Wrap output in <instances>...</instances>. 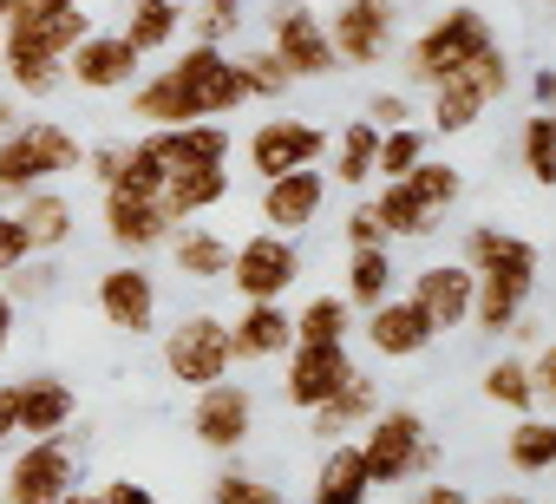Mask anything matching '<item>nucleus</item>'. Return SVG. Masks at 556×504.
I'll use <instances>...</instances> for the list:
<instances>
[{
    "label": "nucleus",
    "instance_id": "obj_1",
    "mask_svg": "<svg viewBox=\"0 0 556 504\" xmlns=\"http://www.w3.org/2000/svg\"><path fill=\"white\" fill-rule=\"evenodd\" d=\"M249 92H242V73L223 47H203L190 40V53H177L170 66H157L144 86H131V118L151 125H190V118H229L242 112Z\"/></svg>",
    "mask_w": 556,
    "mask_h": 504
},
{
    "label": "nucleus",
    "instance_id": "obj_2",
    "mask_svg": "<svg viewBox=\"0 0 556 504\" xmlns=\"http://www.w3.org/2000/svg\"><path fill=\"white\" fill-rule=\"evenodd\" d=\"M79 164H86V144H79L66 125H53V118H21L8 138H0V203H14V197L40 190V184H53V177H73Z\"/></svg>",
    "mask_w": 556,
    "mask_h": 504
},
{
    "label": "nucleus",
    "instance_id": "obj_3",
    "mask_svg": "<svg viewBox=\"0 0 556 504\" xmlns=\"http://www.w3.org/2000/svg\"><path fill=\"white\" fill-rule=\"evenodd\" d=\"M361 465H367V484H406L419 471L439 465V445H432V426L419 406H380L367 426H361Z\"/></svg>",
    "mask_w": 556,
    "mask_h": 504
},
{
    "label": "nucleus",
    "instance_id": "obj_4",
    "mask_svg": "<svg viewBox=\"0 0 556 504\" xmlns=\"http://www.w3.org/2000/svg\"><path fill=\"white\" fill-rule=\"evenodd\" d=\"M504 92H510V53H504V40L491 34L458 73H445V79L432 86V131H445V138L471 131Z\"/></svg>",
    "mask_w": 556,
    "mask_h": 504
},
{
    "label": "nucleus",
    "instance_id": "obj_5",
    "mask_svg": "<svg viewBox=\"0 0 556 504\" xmlns=\"http://www.w3.org/2000/svg\"><path fill=\"white\" fill-rule=\"evenodd\" d=\"M86 34H92V14L73 8V0H21V8L0 21V66H21V60H66Z\"/></svg>",
    "mask_w": 556,
    "mask_h": 504
},
{
    "label": "nucleus",
    "instance_id": "obj_6",
    "mask_svg": "<svg viewBox=\"0 0 556 504\" xmlns=\"http://www.w3.org/2000/svg\"><path fill=\"white\" fill-rule=\"evenodd\" d=\"M242 302H282L295 282H302V249L295 236H275V229H255L242 242H229V276H223Z\"/></svg>",
    "mask_w": 556,
    "mask_h": 504
},
{
    "label": "nucleus",
    "instance_id": "obj_7",
    "mask_svg": "<svg viewBox=\"0 0 556 504\" xmlns=\"http://www.w3.org/2000/svg\"><path fill=\"white\" fill-rule=\"evenodd\" d=\"M79 484V452H73V432H47V439H27L14 458H8V478H0V504H53L60 491Z\"/></svg>",
    "mask_w": 556,
    "mask_h": 504
},
{
    "label": "nucleus",
    "instance_id": "obj_8",
    "mask_svg": "<svg viewBox=\"0 0 556 504\" xmlns=\"http://www.w3.org/2000/svg\"><path fill=\"white\" fill-rule=\"evenodd\" d=\"M236 367V354H229V322L223 315H210V308H197V315H184L170 335H164V374L177 380V387H210V380H223Z\"/></svg>",
    "mask_w": 556,
    "mask_h": 504
},
{
    "label": "nucleus",
    "instance_id": "obj_9",
    "mask_svg": "<svg viewBox=\"0 0 556 504\" xmlns=\"http://www.w3.org/2000/svg\"><path fill=\"white\" fill-rule=\"evenodd\" d=\"M484 40H491V21H484L478 8H452V14H439V21L406 47V79H413V86H439V79L458 73Z\"/></svg>",
    "mask_w": 556,
    "mask_h": 504
},
{
    "label": "nucleus",
    "instance_id": "obj_10",
    "mask_svg": "<svg viewBox=\"0 0 556 504\" xmlns=\"http://www.w3.org/2000/svg\"><path fill=\"white\" fill-rule=\"evenodd\" d=\"M268 53L289 66V79H328V73H341L321 14L302 8V0H275V8H268Z\"/></svg>",
    "mask_w": 556,
    "mask_h": 504
},
{
    "label": "nucleus",
    "instance_id": "obj_11",
    "mask_svg": "<svg viewBox=\"0 0 556 504\" xmlns=\"http://www.w3.org/2000/svg\"><path fill=\"white\" fill-rule=\"evenodd\" d=\"M328 27V47L341 66H380L400 40V0H341Z\"/></svg>",
    "mask_w": 556,
    "mask_h": 504
},
{
    "label": "nucleus",
    "instance_id": "obj_12",
    "mask_svg": "<svg viewBox=\"0 0 556 504\" xmlns=\"http://www.w3.org/2000/svg\"><path fill=\"white\" fill-rule=\"evenodd\" d=\"M354 348L348 341H295L289 348V367H282V400L295 413H315L321 400H334L348 380H354Z\"/></svg>",
    "mask_w": 556,
    "mask_h": 504
},
{
    "label": "nucleus",
    "instance_id": "obj_13",
    "mask_svg": "<svg viewBox=\"0 0 556 504\" xmlns=\"http://www.w3.org/2000/svg\"><path fill=\"white\" fill-rule=\"evenodd\" d=\"M249 432H255V393L242 380L223 374V380L197 387V400H190V439L203 452H242Z\"/></svg>",
    "mask_w": 556,
    "mask_h": 504
},
{
    "label": "nucleus",
    "instance_id": "obj_14",
    "mask_svg": "<svg viewBox=\"0 0 556 504\" xmlns=\"http://www.w3.org/2000/svg\"><path fill=\"white\" fill-rule=\"evenodd\" d=\"M328 158V131L315 118H262L249 131V171L255 177H282V171H308Z\"/></svg>",
    "mask_w": 556,
    "mask_h": 504
},
{
    "label": "nucleus",
    "instance_id": "obj_15",
    "mask_svg": "<svg viewBox=\"0 0 556 504\" xmlns=\"http://www.w3.org/2000/svg\"><path fill=\"white\" fill-rule=\"evenodd\" d=\"M92 302H99L105 328H118V335H151V328H157V276H151L144 263H112V269H99Z\"/></svg>",
    "mask_w": 556,
    "mask_h": 504
},
{
    "label": "nucleus",
    "instance_id": "obj_16",
    "mask_svg": "<svg viewBox=\"0 0 556 504\" xmlns=\"http://www.w3.org/2000/svg\"><path fill=\"white\" fill-rule=\"evenodd\" d=\"M262 229L275 236H302L321 210H328V171L308 164V171H282V177H262Z\"/></svg>",
    "mask_w": 556,
    "mask_h": 504
},
{
    "label": "nucleus",
    "instance_id": "obj_17",
    "mask_svg": "<svg viewBox=\"0 0 556 504\" xmlns=\"http://www.w3.org/2000/svg\"><path fill=\"white\" fill-rule=\"evenodd\" d=\"M361 341H367L380 361H419V354L439 341V328L419 315L413 295H387V302H374V308L361 315Z\"/></svg>",
    "mask_w": 556,
    "mask_h": 504
},
{
    "label": "nucleus",
    "instance_id": "obj_18",
    "mask_svg": "<svg viewBox=\"0 0 556 504\" xmlns=\"http://www.w3.org/2000/svg\"><path fill=\"white\" fill-rule=\"evenodd\" d=\"M66 79L79 86V92H125V86H138V53H131V40L125 34H86L73 53H66Z\"/></svg>",
    "mask_w": 556,
    "mask_h": 504
},
{
    "label": "nucleus",
    "instance_id": "obj_19",
    "mask_svg": "<svg viewBox=\"0 0 556 504\" xmlns=\"http://www.w3.org/2000/svg\"><path fill=\"white\" fill-rule=\"evenodd\" d=\"M144 151H151L164 171H190V164H229L236 138H229V125H216V118H190V125H151V131H144Z\"/></svg>",
    "mask_w": 556,
    "mask_h": 504
},
{
    "label": "nucleus",
    "instance_id": "obj_20",
    "mask_svg": "<svg viewBox=\"0 0 556 504\" xmlns=\"http://www.w3.org/2000/svg\"><path fill=\"white\" fill-rule=\"evenodd\" d=\"M406 295L419 302V315H426L439 335H452V328L471 322V269H465V263H426V269H413Z\"/></svg>",
    "mask_w": 556,
    "mask_h": 504
},
{
    "label": "nucleus",
    "instance_id": "obj_21",
    "mask_svg": "<svg viewBox=\"0 0 556 504\" xmlns=\"http://www.w3.org/2000/svg\"><path fill=\"white\" fill-rule=\"evenodd\" d=\"M471 276H536L543 269V249L517 229H497V223H478L465 236V256H458Z\"/></svg>",
    "mask_w": 556,
    "mask_h": 504
},
{
    "label": "nucleus",
    "instance_id": "obj_22",
    "mask_svg": "<svg viewBox=\"0 0 556 504\" xmlns=\"http://www.w3.org/2000/svg\"><path fill=\"white\" fill-rule=\"evenodd\" d=\"M223 197H229V164H190V171H164V184H157L151 203L177 229V223H197L203 210H216Z\"/></svg>",
    "mask_w": 556,
    "mask_h": 504
},
{
    "label": "nucleus",
    "instance_id": "obj_23",
    "mask_svg": "<svg viewBox=\"0 0 556 504\" xmlns=\"http://www.w3.org/2000/svg\"><path fill=\"white\" fill-rule=\"evenodd\" d=\"M295 348V322L282 302H242V315L229 322V354L249 367V361H282Z\"/></svg>",
    "mask_w": 556,
    "mask_h": 504
},
{
    "label": "nucleus",
    "instance_id": "obj_24",
    "mask_svg": "<svg viewBox=\"0 0 556 504\" xmlns=\"http://www.w3.org/2000/svg\"><path fill=\"white\" fill-rule=\"evenodd\" d=\"M79 413V393L53 374H34V380H14V426L21 439H47V432H66Z\"/></svg>",
    "mask_w": 556,
    "mask_h": 504
},
{
    "label": "nucleus",
    "instance_id": "obj_25",
    "mask_svg": "<svg viewBox=\"0 0 556 504\" xmlns=\"http://www.w3.org/2000/svg\"><path fill=\"white\" fill-rule=\"evenodd\" d=\"M170 223L151 197H131V190H105V242L125 249V256H151V249H164Z\"/></svg>",
    "mask_w": 556,
    "mask_h": 504
},
{
    "label": "nucleus",
    "instance_id": "obj_26",
    "mask_svg": "<svg viewBox=\"0 0 556 504\" xmlns=\"http://www.w3.org/2000/svg\"><path fill=\"white\" fill-rule=\"evenodd\" d=\"M14 216H21V229H27V249H34V256H53V249H66L73 229H79V223H73V197L53 190V184L14 197Z\"/></svg>",
    "mask_w": 556,
    "mask_h": 504
},
{
    "label": "nucleus",
    "instance_id": "obj_27",
    "mask_svg": "<svg viewBox=\"0 0 556 504\" xmlns=\"http://www.w3.org/2000/svg\"><path fill=\"white\" fill-rule=\"evenodd\" d=\"M380 413V380H367V374H354L334 400H321L315 413H308V439L315 445H334V439H348V432H361L367 419Z\"/></svg>",
    "mask_w": 556,
    "mask_h": 504
},
{
    "label": "nucleus",
    "instance_id": "obj_28",
    "mask_svg": "<svg viewBox=\"0 0 556 504\" xmlns=\"http://www.w3.org/2000/svg\"><path fill=\"white\" fill-rule=\"evenodd\" d=\"M536 276H471V322L478 335H510V322L530 308Z\"/></svg>",
    "mask_w": 556,
    "mask_h": 504
},
{
    "label": "nucleus",
    "instance_id": "obj_29",
    "mask_svg": "<svg viewBox=\"0 0 556 504\" xmlns=\"http://www.w3.org/2000/svg\"><path fill=\"white\" fill-rule=\"evenodd\" d=\"M164 249H170V263H177L184 282H223L229 276V236H216L203 223H177L164 236Z\"/></svg>",
    "mask_w": 556,
    "mask_h": 504
},
{
    "label": "nucleus",
    "instance_id": "obj_30",
    "mask_svg": "<svg viewBox=\"0 0 556 504\" xmlns=\"http://www.w3.org/2000/svg\"><path fill=\"white\" fill-rule=\"evenodd\" d=\"M374 484H367V465H361V445L354 439H334L321 452V471H315V491L308 504H367Z\"/></svg>",
    "mask_w": 556,
    "mask_h": 504
},
{
    "label": "nucleus",
    "instance_id": "obj_31",
    "mask_svg": "<svg viewBox=\"0 0 556 504\" xmlns=\"http://www.w3.org/2000/svg\"><path fill=\"white\" fill-rule=\"evenodd\" d=\"M118 34L131 40L138 60L164 53V47L184 34V0H125V27H118Z\"/></svg>",
    "mask_w": 556,
    "mask_h": 504
},
{
    "label": "nucleus",
    "instance_id": "obj_32",
    "mask_svg": "<svg viewBox=\"0 0 556 504\" xmlns=\"http://www.w3.org/2000/svg\"><path fill=\"white\" fill-rule=\"evenodd\" d=\"M393 282H400V269H393V249H387V242L348 249V308H354V315H367L374 302H387Z\"/></svg>",
    "mask_w": 556,
    "mask_h": 504
},
{
    "label": "nucleus",
    "instance_id": "obj_33",
    "mask_svg": "<svg viewBox=\"0 0 556 504\" xmlns=\"http://www.w3.org/2000/svg\"><path fill=\"white\" fill-rule=\"evenodd\" d=\"M400 184H406V190H413V203H419V210H432L439 223H445V216H452V203L465 197V171H458V164H445V158H432V151H426Z\"/></svg>",
    "mask_w": 556,
    "mask_h": 504
},
{
    "label": "nucleus",
    "instance_id": "obj_34",
    "mask_svg": "<svg viewBox=\"0 0 556 504\" xmlns=\"http://www.w3.org/2000/svg\"><path fill=\"white\" fill-rule=\"evenodd\" d=\"M367 210L380 216L387 242H419V236H432V229H439V216H432V210H419V203H413V190H406L400 177H387V184H380V197H374Z\"/></svg>",
    "mask_w": 556,
    "mask_h": 504
},
{
    "label": "nucleus",
    "instance_id": "obj_35",
    "mask_svg": "<svg viewBox=\"0 0 556 504\" xmlns=\"http://www.w3.org/2000/svg\"><path fill=\"white\" fill-rule=\"evenodd\" d=\"M374 144H380V131L367 125V118H354L341 138H328V158H334V184H348V190H361V184H374Z\"/></svg>",
    "mask_w": 556,
    "mask_h": 504
},
{
    "label": "nucleus",
    "instance_id": "obj_36",
    "mask_svg": "<svg viewBox=\"0 0 556 504\" xmlns=\"http://www.w3.org/2000/svg\"><path fill=\"white\" fill-rule=\"evenodd\" d=\"M484 400H491V406H510V413H536L543 393H536V380H530V361H523V354L491 361V367H484Z\"/></svg>",
    "mask_w": 556,
    "mask_h": 504
},
{
    "label": "nucleus",
    "instance_id": "obj_37",
    "mask_svg": "<svg viewBox=\"0 0 556 504\" xmlns=\"http://www.w3.org/2000/svg\"><path fill=\"white\" fill-rule=\"evenodd\" d=\"M504 458H510V471L543 478V471L556 465V426H549V419H536V413H523V419H517V432L504 439Z\"/></svg>",
    "mask_w": 556,
    "mask_h": 504
},
{
    "label": "nucleus",
    "instance_id": "obj_38",
    "mask_svg": "<svg viewBox=\"0 0 556 504\" xmlns=\"http://www.w3.org/2000/svg\"><path fill=\"white\" fill-rule=\"evenodd\" d=\"M517 151H523V171H530V184H556V118H549L543 105L523 118V138H517Z\"/></svg>",
    "mask_w": 556,
    "mask_h": 504
},
{
    "label": "nucleus",
    "instance_id": "obj_39",
    "mask_svg": "<svg viewBox=\"0 0 556 504\" xmlns=\"http://www.w3.org/2000/svg\"><path fill=\"white\" fill-rule=\"evenodd\" d=\"M295 322V341H348V328H354V308H348V295H315L302 315H289Z\"/></svg>",
    "mask_w": 556,
    "mask_h": 504
},
{
    "label": "nucleus",
    "instance_id": "obj_40",
    "mask_svg": "<svg viewBox=\"0 0 556 504\" xmlns=\"http://www.w3.org/2000/svg\"><path fill=\"white\" fill-rule=\"evenodd\" d=\"M419 158H426V131H419V125H393V131H380V144H374V177H406Z\"/></svg>",
    "mask_w": 556,
    "mask_h": 504
},
{
    "label": "nucleus",
    "instance_id": "obj_41",
    "mask_svg": "<svg viewBox=\"0 0 556 504\" xmlns=\"http://www.w3.org/2000/svg\"><path fill=\"white\" fill-rule=\"evenodd\" d=\"M236 73H242V92H249V99H282V92L295 86V79H289V66H282V60H275L268 47H255V53H242V60H236Z\"/></svg>",
    "mask_w": 556,
    "mask_h": 504
},
{
    "label": "nucleus",
    "instance_id": "obj_42",
    "mask_svg": "<svg viewBox=\"0 0 556 504\" xmlns=\"http://www.w3.org/2000/svg\"><path fill=\"white\" fill-rule=\"evenodd\" d=\"M210 504H289V497L275 491L268 478H255V471H236V465H229V471H216V478H210Z\"/></svg>",
    "mask_w": 556,
    "mask_h": 504
},
{
    "label": "nucleus",
    "instance_id": "obj_43",
    "mask_svg": "<svg viewBox=\"0 0 556 504\" xmlns=\"http://www.w3.org/2000/svg\"><path fill=\"white\" fill-rule=\"evenodd\" d=\"M184 21H190V40H203V47H223V40L242 27V0H197V8H190Z\"/></svg>",
    "mask_w": 556,
    "mask_h": 504
},
{
    "label": "nucleus",
    "instance_id": "obj_44",
    "mask_svg": "<svg viewBox=\"0 0 556 504\" xmlns=\"http://www.w3.org/2000/svg\"><path fill=\"white\" fill-rule=\"evenodd\" d=\"M0 73H8V86L27 92V99H47V92L66 86V60H21V66H0Z\"/></svg>",
    "mask_w": 556,
    "mask_h": 504
},
{
    "label": "nucleus",
    "instance_id": "obj_45",
    "mask_svg": "<svg viewBox=\"0 0 556 504\" xmlns=\"http://www.w3.org/2000/svg\"><path fill=\"white\" fill-rule=\"evenodd\" d=\"M21 263H34V249H27V229H21V216L0 203V276H14Z\"/></svg>",
    "mask_w": 556,
    "mask_h": 504
},
{
    "label": "nucleus",
    "instance_id": "obj_46",
    "mask_svg": "<svg viewBox=\"0 0 556 504\" xmlns=\"http://www.w3.org/2000/svg\"><path fill=\"white\" fill-rule=\"evenodd\" d=\"M406 118H413L406 92H374V99H367V125H374V131H393V125H406Z\"/></svg>",
    "mask_w": 556,
    "mask_h": 504
},
{
    "label": "nucleus",
    "instance_id": "obj_47",
    "mask_svg": "<svg viewBox=\"0 0 556 504\" xmlns=\"http://www.w3.org/2000/svg\"><path fill=\"white\" fill-rule=\"evenodd\" d=\"M374 242H387V229H380V216L361 203V210L348 216V249H374Z\"/></svg>",
    "mask_w": 556,
    "mask_h": 504
},
{
    "label": "nucleus",
    "instance_id": "obj_48",
    "mask_svg": "<svg viewBox=\"0 0 556 504\" xmlns=\"http://www.w3.org/2000/svg\"><path fill=\"white\" fill-rule=\"evenodd\" d=\"M99 504H157V491L138 478H112V484H99Z\"/></svg>",
    "mask_w": 556,
    "mask_h": 504
},
{
    "label": "nucleus",
    "instance_id": "obj_49",
    "mask_svg": "<svg viewBox=\"0 0 556 504\" xmlns=\"http://www.w3.org/2000/svg\"><path fill=\"white\" fill-rule=\"evenodd\" d=\"M530 380H536V393H543V400L556 393V354H549L543 341H536V354H530Z\"/></svg>",
    "mask_w": 556,
    "mask_h": 504
},
{
    "label": "nucleus",
    "instance_id": "obj_50",
    "mask_svg": "<svg viewBox=\"0 0 556 504\" xmlns=\"http://www.w3.org/2000/svg\"><path fill=\"white\" fill-rule=\"evenodd\" d=\"M21 439V426H14V380H0V452H8Z\"/></svg>",
    "mask_w": 556,
    "mask_h": 504
},
{
    "label": "nucleus",
    "instance_id": "obj_51",
    "mask_svg": "<svg viewBox=\"0 0 556 504\" xmlns=\"http://www.w3.org/2000/svg\"><path fill=\"white\" fill-rule=\"evenodd\" d=\"M413 504H465V484H419Z\"/></svg>",
    "mask_w": 556,
    "mask_h": 504
},
{
    "label": "nucleus",
    "instance_id": "obj_52",
    "mask_svg": "<svg viewBox=\"0 0 556 504\" xmlns=\"http://www.w3.org/2000/svg\"><path fill=\"white\" fill-rule=\"evenodd\" d=\"M14 322H21V302L0 289V354H8V341H14Z\"/></svg>",
    "mask_w": 556,
    "mask_h": 504
},
{
    "label": "nucleus",
    "instance_id": "obj_53",
    "mask_svg": "<svg viewBox=\"0 0 556 504\" xmlns=\"http://www.w3.org/2000/svg\"><path fill=\"white\" fill-rule=\"evenodd\" d=\"M530 99H536V105H549V99H556V79H549V73H536V79H530Z\"/></svg>",
    "mask_w": 556,
    "mask_h": 504
},
{
    "label": "nucleus",
    "instance_id": "obj_54",
    "mask_svg": "<svg viewBox=\"0 0 556 504\" xmlns=\"http://www.w3.org/2000/svg\"><path fill=\"white\" fill-rule=\"evenodd\" d=\"M21 118H27V112H21V105H14V99H0V138H8V131H14V125H21Z\"/></svg>",
    "mask_w": 556,
    "mask_h": 504
},
{
    "label": "nucleus",
    "instance_id": "obj_55",
    "mask_svg": "<svg viewBox=\"0 0 556 504\" xmlns=\"http://www.w3.org/2000/svg\"><path fill=\"white\" fill-rule=\"evenodd\" d=\"M465 504H530L523 491H484V497H465Z\"/></svg>",
    "mask_w": 556,
    "mask_h": 504
},
{
    "label": "nucleus",
    "instance_id": "obj_56",
    "mask_svg": "<svg viewBox=\"0 0 556 504\" xmlns=\"http://www.w3.org/2000/svg\"><path fill=\"white\" fill-rule=\"evenodd\" d=\"M53 504H99V491H79V484H73V491H60Z\"/></svg>",
    "mask_w": 556,
    "mask_h": 504
},
{
    "label": "nucleus",
    "instance_id": "obj_57",
    "mask_svg": "<svg viewBox=\"0 0 556 504\" xmlns=\"http://www.w3.org/2000/svg\"><path fill=\"white\" fill-rule=\"evenodd\" d=\"M14 8H21V0H0V21H8V14H14Z\"/></svg>",
    "mask_w": 556,
    "mask_h": 504
},
{
    "label": "nucleus",
    "instance_id": "obj_58",
    "mask_svg": "<svg viewBox=\"0 0 556 504\" xmlns=\"http://www.w3.org/2000/svg\"><path fill=\"white\" fill-rule=\"evenodd\" d=\"M73 8H86V0H73Z\"/></svg>",
    "mask_w": 556,
    "mask_h": 504
}]
</instances>
